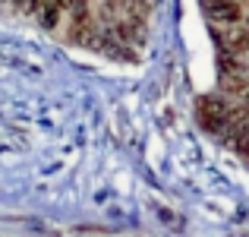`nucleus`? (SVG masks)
<instances>
[{"label":"nucleus","instance_id":"nucleus-3","mask_svg":"<svg viewBox=\"0 0 249 237\" xmlns=\"http://www.w3.org/2000/svg\"><path fill=\"white\" fill-rule=\"evenodd\" d=\"M60 6H63V13H70V19H73V25H76L73 38H79L91 25L89 22V0H60Z\"/></svg>","mask_w":249,"mask_h":237},{"label":"nucleus","instance_id":"nucleus-2","mask_svg":"<svg viewBox=\"0 0 249 237\" xmlns=\"http://www.w3.org/2000/svg\"><path fill=\"white\" fill-rule=\"evenodd\" d=\"M29 16H35L44 29H57L63 19V6H60V0H32Z\"/></svg>","mask_w":249,"mask_h":237},{"label":"nucleus","instance_id":"nucleus-1","mask_svg":"<svg viewBox=\"0 0 249 237\" xmlns=\"http://www.w3.org/2000/svg\"><path fill=\"white\" fill-rule=\"evenodd\" d=\"M208 19L218 25H233L243 22V0H202Z\"/></svg>","mask_w":249,"mask_h":237}]
</instances>
